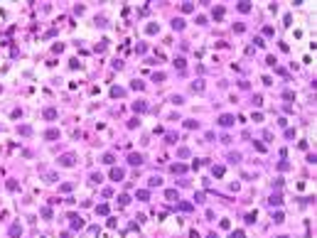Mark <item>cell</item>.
I'll return each mask as SVG.
<instances>
[{"instance_id":"obj_1","label":"cell","mask_w":317,"mask_h":238,"mask_svg":"<svg viewBox=\"0 0 317 238\" xmlns=\"http://www.w3.org/2000/svg\"><path fill=\"white\" fill-rule=\"evenodd\" d=\"M123 174H126V172H123L121 167H113V170H111V179H113V182H121Z\"/></svg>"},{"instance_id":"obj_2","label":"cell","mask_w":317,"mask_h":238,"mask_svg":"<svg viewBox=\"0 0 317 238\" xmlns=\"http://www.w3.org/2000/svg\"><path fill=\"white\" fill-rule=\"evenodd\" d=\"M219 125H224V128L233 125V115H221V118H219Z\"/></svg>"},{"instance_id":"obj_3","label":"cell","mask_w":317,"mask_h":238,"mask_svg":"<svg viewBox=\"0 0 317 238\" xmlns=\"http://www.w3.org/2000/svg\"><path fill=\"white\" fill-rule=\"evenodd\" d=\"M59 165H64V167H71V165H74V155H64V157L59 160Z\"/></svg>"},{"instance_id":"obj_4","label":"cell","mask_w":317,"mask_h":238,"mask_svg":"<svg viewBox=\"0 0 317 238\" xmlns=\"http://www.w3.org/2000/svg\"><path fill=\"white\" fill-rule=\"evenodd\" d=\"M69 219H71V226H74V228H81V226H84V221H81V219H79L76 214H71V216H69Z\"/></svg>"},{"instance_id":"obj_5","label":"cell","mask_w":317,"mask_h":238,"mask_svg":"<svg viewBox=\"0 0 317 238\" xmlns=\"http://www.w3.org/2000/svg\"><path fill=\"white\" fill-rule=\"evenodd\" d=\"M128 162H130V165H140V162H143V157L133 152V155H128Z\"/></svg>"},{"instance_id":"obj_6","label":"cell","mask_w":317,"mask_h":238,"mask_svg":"<svg viewBox=\"0 0 317 238\" xmlns=\"http://www.w3.org/2000/svg\"><path fill=\"white\" fill-rule=\"evenodd\" d=\"M44 118H47V120H54V118H57V110H54V108H47V110H44Z\"/></svg>"},{"instance_id":"obj_7","label":"cell","mask_w":317,"mask_h":238,"mask_svg":"<svg viewBox=\"0 0 317 238\" xmlns=\"http://www.w3.org/2000/svg\"><path fill=\"white\" fill-rule=\"evenodd\" d=\"M111 96H113V98H121V96H126V91H123V88H111Z\"/></svg>"},{"instance_id":"obj_8","label":"cell","mask_w":317,"mask_h":238,"mask_svg":"<svg viewBox=\"0 0 317 238\" xmlns=\"http://www.w3.org/2000/svg\"><path fill=\"white\" fill-rule=\"evenodd\" d=\"M44 138H47V140H54V138H59V130H47V133H44Z\"/></svg>"},{"instance_id":"obj_9","label":"cell","mask_w":317,"mask_h":238,"mask_svg":"<svg viewBox=\"0 0 317 238\" xmlns=\"http://www.w3.org/2000/svg\"><path fill=\"white\" fill-rule=\"evenodd\" d=\"M211 15H214V20H221V17H224V8H214Z\"/></svg>"},{"instance_id":"obj_10","label":"cell","mask_w":317,"mask_h":238,"mask_svg":"<svg viewBox=\"0 0 317 238\" xmlns=\"http://www.w3.org/2000/svg\"><path fill=\"white\" fill-rule=\"evenodd\" d=\"M271 204H273V206H280V204H283V197H280V194H275V197L271 199Z\"/></svg>"},{"instance_id":"obj_11","label":"cell","mask_w":317,"mask_h":238,"mask_svg":"<svg viewBox=\"0 0 317 238\" xmlns=\"http://www.w3.org/2000/svg\"><path fill=\"white\" fill-rule=\"evenodd\" d=\"M172 172H175V174L180 172L182 174V172H187V167H184V165H172Z\"/></svg>"},{"instance_id":"obj_12","label":"cell","mask_w":317,"mask_h":238,"mask_svg":"<svg viewBox=\"0 0 317 238\" xmlns=\"http://www.w3.org/2000/svg\"><path fill=\"white\" fill-rule=\"evenodd\" d=\"M256 219H258V214H256V211H251L248 216H246V223H256Z\"/></svg>"},{"instance_id":"obj_13","label":"cell","mask_w":317,"mask_h":238,"mask_svg":"<svg viewBox=\"0 0 317 238\" xmlns=\"http://www.w3.org/2000/svg\"><path fill=\"white\" fill-rule=\"evenodd\" d=\"M128 201H130V197H128V194H121V197H118V204H121V206H126Z\"/></svg>"},{"instance_id":"obj_14","label":"cell","mask_w":317,"mask_h":238,"mask_svg":"<svg viewBox=\"0 0 317 238\" xmlns=\"http://www.w3.org/2000/svg\"><path fill=\"white\" fill-rule=\"evenodd\" d=\"M148 197H150V194L145 192V189H140V192H138V199H140V201H148Z\"/></svg>"},{"instance_id":"obj_15","label":"cell","mask_w":317,"mask_h":238,"mask_svg":"<svg viewBox=\"0 0 317 238\" xmlns=\"http://www.w3.org/2000/svg\"><path fill=\"white\" fill-rule=\"evenodd\" d=\"M172 27H175V30H182V27H184V20H180V17H177L175 22H172Z\"/></svg>"},{"instance_id":"obj_16","label":"cell","mask_w":317,"mask_h":238,"mask_svg":"<svg viewBox=\"0 0 317 238\" xmlns=\"http://www.w3.org/2000/svg\"><path fill=\"white\" fill-rule=\"evenodd\" d=\"M177 209H180V211H192V204H187V201H182V204L177 206Z\"/></svg>"},{"instance_id":"obj_17","label":"cell","mask_w":317,"mask_h":238,"mask_svg":"<svg viewBox=\"0 0 317 238\" xmlns=\"http://www.w3.org/2000/svg\"><path fill=\"white\" fill-rule=\"evenodd\" d=\"M20 231H22V228H20V223H15V226L10 228V236H20Z\"/></svg>"},{"instance_id":"obj_18","label":"cell","mask_w":317,"mask_h":238,"mask_svg":"<svg viewBox=\"0 0 317 238\" xmlns=\"http://www.w3.org/2000/svg\"><path fill=\"white\" fill-rule=\"evenodd\" d=\"M103 162H106V165H113V155H111V152H106V155H103Z\"/></svg>"},{"instance_id":"obj_19","label":"cell","mask_w":317,"mask_h":238,"mask_svg":"<svg viewBox=\"0 0 317 238\" xmlns=\"http://www.w3.org/2000/svg\"><path fill=\"white\" fill-rule=\"evenodd\" d=\"M59 189H61V192H71V189H74V184H71V182H66V184H61Z\"/></svg>"},{"instance_id":"obj_20","label":"cell","mask_w":317,"mask_h":238,"mask_svg":"<svg viewBox=\"0 0 317 238\" xmlns=\"http://www.w3.org/2000/svg\"><path fill=\"white\" fill-rule=\"evenodd\" d=\"M160 184H162L160 177H153V179H150V187H160Z\"/></svg>"},{"instance_id":"obj_21","label":"cell","mask_w":317,"mask_h":238,"mask_svg":"<svg viewBox=\"0 0 317 238\" xmlns=\"http://www.w3.org/2000/svg\"><path fill=\"white\" fill-rule=\"evenodd\" d=\"M177 155H180V157H189V150H187V148H180V150H177Z\"/></svg>"},{"instance_id":"obj_22","label":"cell","mask_w":317,"mask_h":238,"mask_svg":"<svg viewBox=\"0 0 317 238\" xmlns=\"http://www.w3.org/2000/svg\"><path fill=\"white\" fill-rule=\"evenodd\" d=\"M96 211H99V214H101V216H106V214H108V206H106V204H101V206H99V209H96Z\"/></svg>"},{"instance_id":"obj_23","label":"cell","mask_w":317,"mask_h":238,"mask_svg":"<svg viewBox=\"0 0 317 238\" xmlns=\"http://www.w3.org/2000/svg\"><path fill=\"white\" fill-rule=\"evenodd\" d=\"M175 66H177V69H184V59L177 57V59H175Z\"/></svg>"},{"instance_id":"obj_24","label":"cell","mask_w":317,"mask_h":238,"mask_svg":"<svg viewBox=\"0 0 317 238\" xmlns=\"http://www.w3.org/2000/svg\"><path fill=\"white\" fill-rule=\"evenodd\" d=\"M165 197H167V199H175L177 192H175V189H167V192H165Z\"/></svg>"},{"instance_id":"obj_25","label":"cell","mask_w":317,"mask_h":238,"mask_svg":"<svg viewBox=\"0 0 317 238\" xmlns=\"http://www.w3.org/2000/svg\"><path fill=\"white\" fill-rule=\"evenodd\" d=\"M238 10H241V12H248V10H251V5H248V3H241V5H238Z\"/></svg>"},{"instance_id":"obj_26","label":"cell","mask_w":317,"mask_h":238,"mask_svg":"<svg viewBox=\"0 0 317 238\" xmlns=\"http://www.w3.org/2000/svg\"><path fill=\"white\" fill-rule=\"evenodd\" d=\"M20 133H22V135H30L32 128H30V125H22V128H20Z\"/></svg>"},{"instance_id":"obj_27","label":"cell","mask_w":317,"mask_h":238,"mask_svg":"<svg viewBox=\"0 0 317 238\" xmlns=\"http://www.w3.org/2000/svg\"><path fill=\"white\" fill-rule=\"evenodd\" d=\"M214 177H224V167H214Z\"/></svg>"},{"instance_id":"obj_28","label":"cell","mask_w":317,"mask_h":238,"mask_svg":"<svg viewBox=\"0 0 317 238\" xmlns=\"http://www.w3.org/2000/svg\"><path fill=\"white\" fill-rule=\"evenodd\" d=\"M283 219H285V216H283V214H280V211H278V214H273V221H275V223H280V221H283Z\"/></svg>"},{"instance_id":"obj_29","label":"cell","mask_w":317,"mask_h":238,"mask_svg":"<svg viewBox=\"0 0 317 238\" xmlns=\"http://www.w3.org/2000/svg\"><path fill=\"white\" fill-rule=\"evenodd\" d=\"M182 10H184V12H192V10H194V5H192V3H184Z\"/></svg>"},{"instance_id":"obj_30","label":"cell","mask_w":317,"mask_h":238,"mask_svg":"<svg viewBox=\"0 0 317 238\" xmlns=\"http://www.w3.org/2000/svg\"><path fill=\"white\" fill-rule=\"evenodd\" d=\"M192 88H194V91H202L204 83H202V81H194V83H192Z\"/></svg>"},{"instance_id":"obj_31","label":"cell","mask_w":317,"mask_h":238,"mask_svg":"<svg viewBox=\"0 0 317 238\" xmlns=\"http://www.w3.org/2000/svg\"><path fill=\"white\" fill-rule=\"evenodd\" d=\"M8 189H10V192H15V189H17V182L10 179V182H8Z\"/></svg>"},{"instance_id":"obj_32","label":"cell","mask_w":317,"mask_h":238,"mask_svg":"<svg viewBox=\"0 0 317 238\" xmlns=\"http://www.w3.org/2000/svg\"><path fill=\"white\" fill-rule=\"evenodd\" d=\"M231 238H246V233H243V231H233Z\"/></svg>"},{"instance_id":"obj_33","label":"cell","mask_w":317,"mask_h":238,"mask_svg":"<svg viewBox=\"0 0 317 238\" xmlns=\"http://www.w3.org/2000/svg\"><path fill=\"white\" fill-rule=\"evenodd\" d=\"M133 108H135V110H145L148 106H145V103H133Z\"/></svg>"},{"instance_id":"obj_34","label":"cell","mask_w":317,"mask_h":238,"mask_svg":"<svg viewBox=\"0 0 317 238\" xmlns=\"http://www.w3.org/2000/svg\"><path fill=\"white\" fill-rule=\"evenodd\" d=\"M209 238H216V233H211V236H209Z\"/></svg>"}]
</instances>
